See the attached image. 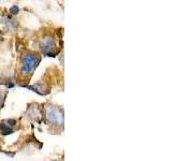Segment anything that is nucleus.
<instances>
[{"instance_id":"7ed1b4c3","label":"nucleus","mask_w":172,"mask_h":161,"mask_svg":"<svg viewBox=\"0 0 172 161\" xmlns=\"http://www.w3.org/2000/svg\"><path fill=\"white\" fill-rule=\"evenodd\" d=\"M41 48L45 55L47 56H54L57 53L56 52V43L54 39L51 36H46L41 42Z\"/></svg>"},{"instance_id":"423d86ee","label":"nucleus","mask_w":172,"mask_h":161,"mask_svg":"<svg viewBox=\"0 0 172 161\" xmlns=\"http://www.w3.org/2000/svg\"><path fill=\"white\" fill-rule=\"evenodd\" d=\"M2 102H3V93L2 90L0 89V106L2 105Z\"/></svg>"},{"instance_id":"39448f33","label":"nucleus","mask_w":172,"mask_h":161,"mask_svg":"<svg viewBox=\"0 0 172 161\" xmlns=\"http://www.w3.org/2000/svg\"><path fill=\"white\" fill-rule=\"evenodd\" d=\"M10 11H11V13H12V14H17V13H19V6H13L12 8H11V10H10Z\"/></svg>"},{"instance_id":"f03ea898","label":"nucleus","mask_w":172,"mask_h":161,"mask_svg":"<svg viewBox=\"0 0 172 161\" xmlns=\"http://www.w3.org/2000/svg\"><path fill=\"white\" fill-rule=\"evenodd\" d=\"M40 62V56L34 53H27L22 60V73L24 75L31 74Z\"/></svg>"},{"instance_id":"20e7f679","label":"nucleus","mask_w":172,"mask_h":161,"mask_svg":"<svg viewBox=\"0 0 172 161\" xmlns=\"http://www.w3.org/2000/svg\"><path fill=\"white\" fill-rule=\"evenodd\" d=\"M0 131H1V133H2L3 135H6V134H11L14 130H13L12 126H10V125L8 124V121L3 120L2 123H1V125H0Z\"/></svg>"},{"instance_id":"f257e3e1","label":"nucleus","mask_w":172,"mask_h":161,"mask_svg":"<svg viewBox=\"0 0 172 161\" xmlns=\"http://www.w3.org/2000/svg\"><path fill=\"white\" fill-rule=\"evenodd\" d=\"M45 118L47 123L53 126L64 125V112L61 108L55 105H47L45 108Z\"/></svg>"}]
</instances>
